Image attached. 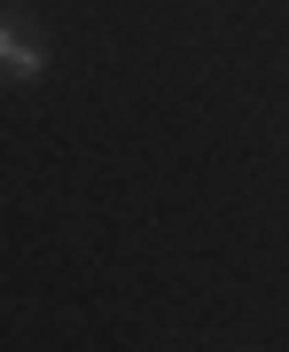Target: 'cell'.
Listing matches in <instances>:
<instances>
[{
    "instance_id": "obj_1",
    "label": "cell",
    "mask_w": 289,
    "mask_h": 352,
    "mask_svg": "<svg viewBox=\"0 0 289 352\" xmlns=\"http://www.w3.org/2000/svg\"><path fill=\"white\" fill-rule=\"evenodd\" d=\"M0 78H16V87L47 78V47H39V32L24 16H0Z\"/></svg>"
}]
</instances>
